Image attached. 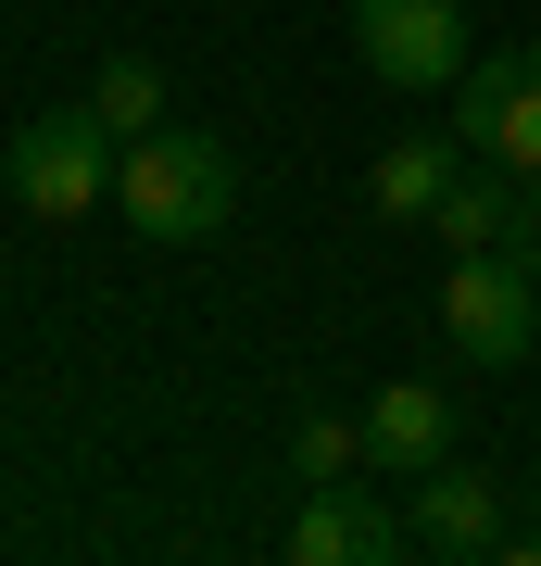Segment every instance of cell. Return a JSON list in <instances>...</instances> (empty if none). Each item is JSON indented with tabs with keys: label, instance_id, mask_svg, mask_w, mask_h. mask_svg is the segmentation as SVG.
I'll list each match as a JSON object with an SVG mask.
<instances>
[{
	"label": "cell",
	"instance_id": "cell-6",
	"mask_svg": "<svg viewBox=\"0 0 541 566\" xmlns=\"http://www.w3.org/2000/svg\"><path fill=\"white\" fill-rule=\"evenodd\" d=\"M403 528H416V554H503V479H479V465H428V479H416V516H403Z\"/></svg>",
	"mask_w": 541,
	"mask_h": 566
},
{
	"label": "cell",
	"instance_id": "cell-3",
	"mask_svg": "<svg viewBox=\"0 0 541 566\" xmlns=\"http://www.w3.org/2000/svg\"><path fill=\"white\" fill-rule=\"evenodd\" d=\"M114 164H126V139H114V126H101L89 102H63V114H39V126L13 139V189H25V202H39L51 227H63V214L114 202Z\"/></svg>",
	"mask_w": 541,
	"mask_h": 566
},
{
	"label": "cell",
	"instance_id": "cell-11",
	"mask_svg": "<svg viewBox=\"0 0 541 566\" xmlns=\"http://www.w3.org/2000/svg\"><path fill=\"white\" fill-rule=\"evenodd\" d=\"M89 114L114 126V139H152V126H164V63H152V51H114V63L89 76Z\"/></svg>",
	"mask_w": 541,
	"mask_h": 566
},
{
	"label": "cell",
	"instance_id": "cell-1",
	"mask_svg": "<svg viewBox=\"0 0 541 566\" xmlns=\"http://www.w3.org/2000/svg\"><path fill=\"white\" fill-rule=\"evenodd\" d=\"M114 202L139 240H215L227 214H240V151L201 139V126H152V139H126L114 164Z\"/></svg>",
	"mask_w": 541,
	"mask_h": 566
},
{
	"label": "cell",
	"instance_id": "cell-4",
	"mask_svg": "<svg viewBox=\"0 0 541 566\" xmlns=\"http://www.w3.org/2000/svg\"><path fill=\"white\" fill-rule=\"evenodd\" d=\"M353 51H365V76H378V88H454L466 63H479V39H466V0H403V13L353 25Z\"/></svg>",
	"mask_w": 541,
	"mask_h": 566
},
{
	"label": "cell",
	"instance_id": "cell-9",
	"mask_svg": "<svg viewBox=\"0 0 541 566\" xmlns=\"http://www.w3.org/2000/svg\"><path fill=\"white\" fill-rule=\"evenodd\" d=\"M466 177L454 164V139H391L378 164H365V202H378L391 227H416V214H441V189Z\"/></svg>",
	"mask_w": 541,
	"mask_h": 566
},
{
	"label": "cell",
	"instance_id": "cell-2",
	"mask_svg": "<svg viewBox=\"0 0 541 566\" xmlns=\"http://www.w3.org/2000/svg\"><path fill=\"white\" fill-rule=\"evenodd\" d=\"M441 340L466 353V365H529L541 353V277L517 252H454V277H441Z\"/></svg>",
	"mask_w": 541,
	"mask_h": 566
},
{
	"label": "cell",
	"instance_id": "cell-12",
	"mask_svg": "<svg viewBox=\"0 0 541 566\" xmlns=\"http://www.w3.org/2000/svg\"><path fill=\"white\" fill-rule=\"evenodd\" d=\"M353 465H365V416H302L290 428V479H353Z\"/></svg>",
	"mask_w": 541,
	"mask_h": 566
},
{
	"label": "cell",
	"instance_id": "cell-13",
	"mask_svg": "<svg viewBox=\"0 0 541 566\" xmlns=\"http://www.w3.org/2000/svg\"><path fill=\"white\" fill-rule=\"evenodd\" d=\"M503 252H517L529 277H541V177H517V240H503Z\"/></svg>",
	"mask_w": 541,
	"mask_h": 566
},
{
	"label": "cell",
	"instance_id": "cell-8",
	"mask_svg": "<svg viewBox=\"0 0 541 566\" xmlns=\"http://www.w3.org/2000/svg\"><path fill=\"white\" fill-rule=\"evenodd\" d=\"M403 542H416V528H391V516H378V504H365V491H353V479H327V491H315V504H302V516H290V554H302V566H391Z\"/></svg>",
	"mask_w": 541,
	"mask_h": 566
},
{
	"label": "cell",
	"instance_id": "cell-7",
	"mask_svg": "<svg viewBox=\"0 0 541 566\" xmlns=\"http://www.w3.org/2000/svg\"><path fill=\"white\" fill-rule=\"evenodd\" d=\"M441 453H454V403H441V378H391L378 403H365V465H391V479H428Z\"/></svg>",
	"mask_w": 541,
	"mask_h": 566
},
{
	"label": "cell",
	"instance_id": "cell-14",
	"mask_svg": "<svg viewBox=\"0 0 541 566\" xmlns=\"http://www.w3.org/2000/svg\"><path fill=\"white\" fill-rule=\"evenodd\" d=\"M378 13H403V0H353V25H378Z\"/></svg>",
	"mask_w": 541,
	"mask_h": 566
},
{
	"label": "cell",
	"instance_id": "cell-10",
	"mask_svg": "<svg viewBox=\"0 0 541 566\" xmlns=\"http://www.w3.org/2000/svg\"><path fill=\"white\" fill-rule=\"evenodd\" d=\"M428 227H441L454 252H503V240H517V164H503V177H454Z\"/></svg>",
	"mask_w": 541,
	"mask_h": 566
},
{
	"label": "cell",
	"instance_id": "cell-5",
	"mask_svg": "<svg viewBox=\"0 0 541 566\" xmlns=\"http://www.w3.org/2000/svg\"><path fill=\"white\" fill-rule=\"evenodd\" d=\"M454 139L466 151H491V164H517V177H541V63H466L454 76Z\"/></svg>",
	"mask_w": 541,
	"mask_h": 566
},
{
	"label": "cell",
	"instance_id": "cell-15",
	"mask_svg": "<svg viewBox=\"0 0 541 566\" xmlns=\"http://www.w3.org/2000/svg\"><path fill=\"white\" fill-rule=\"evenodd\" d=\"M529 63H541V39H529Z\"/></svg>",
	"mask_w": 541,
	"mask_h": 566
}]
</instances>
